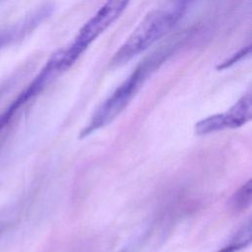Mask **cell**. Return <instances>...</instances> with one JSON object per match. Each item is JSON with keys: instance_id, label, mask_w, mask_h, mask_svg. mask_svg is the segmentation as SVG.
Wrapping results in <instances>:
<instances>
[{"instance_id": "obj_2", "label": "cell", "mask_w": 252, "mask_h": 252, "mask_svg": "<svg viewBox=\"0 0 252 252\" xmlns=\"http://www.w3.org/2000/svg\"><path fill=\"white\" fill-rule=\"evenodd\" d=\"M156 63H158V59H155L154 57L141 63L96 109L89 124L81 131L80 137H87L93 132L111 123L131 101L148 75L155 69Z\"/></svg>"}, {"instance_id": "obj_6", "label": "cell", "mask_w": 252, "mask_h": 252, "mask_svg": "<svg viewBox=\"0 0 252 252\" xmlns=\"http://www.w3.org/2000/svg\"><path fill=\"white\" fill-rule=\"evenodd\" d=\"M251 184V180H248L233 194L231 198V207L233 210L241 212L250 206L252 196Z\"/></svg>"}, {"instance_id": "obj_3", "label": "cell", "mask_w": 252, "mask_h": 252, "mask_svg": "<svg viewBox=\"0 0 252 252\" xmlns=\"http://www.w3.org/2000/svg\"><path fill=\"white\" fill-rule=\"evenodd\" d=\"M129 2L130 0H106L96 13L81 28L72 44L64 49L66 59L71 66L89 45L120 17Z\"/></svg>"}, {"instance_id": "obj_5", "label": "cell", "mask_w": 252, "mask_h": 252, "mask_svg": "<svg viewBox=\"0 0 252 252\" xmlns=\"http://www.w3.org/2000/svg\"><path fill=\"white\" fill-rule=\"evenodd\" d=\"M224 129L226 128H225L222 113L206 117L198 121L195 125V132L198 135H207V134L215 133Z\"/></svg>"}, {"instance_id": "obj_9", "label": "cell", "mask_w": 252, "mask_h": 252, "mask_svg": "<svg viewBox=\"0 0 252 252\" xmlns=\"http://www.w3.org/2000/svg\"><path fill=\"white\" fill-rule=\"evenodd\" d=\"M234 251H235L234 248H233L231 245H228V246H226V247H224V248L219 250L218 252H234Z\"/></svg>"}, {"instance_id": "obj_4", "label": "cell", "mask_w": 252, "mask_h": 252, "mask_svg": "<svg viewBox=\"0 0 252 252\" xmlns=\"http://www.w3.org/2000/svg\"><path fill=\"white\" fill-rule=\"evenodd\" d=\"M252 116V99L251 94L248 93L244 94L234 105L230 107L225 113L223 118L226 128L235 129L251 119Z\"/></svg>"}, {"instance_id": "obj_8", "label": "cell", "mask_w": 252, "mask_h": 252, "mask_svg": "<svg viewBox=\"0 0 252 252\" xmlns=\"http://www.w3.org/2000/svg\"><path fill=\"white\" fill-rule=\"evenodd\" d=\"M249 51H250V46H247V47H245L244 49H242L240 52H238L237 54H234L229 60H227V61H225V62H223L221 65H220L218 68L219 69H222V68H225V67H227V66H229V65H231V64H233V63H235L236 61H238L241 57H243L245 54H247V53H249Z\"/></svg>"}, {"instance_id": "obj_1", "label": "cell", "mask_w": 252, "mask_h": 252, "mask_svg": "<svg viewBox=\"0 0 252 252\" xmlns=\"http://www.w3.org/2000/svg\"><path fill=\"white\" fill-rule=\"evenodd\" d=\"M177 17L176 12L168 10L159 9L149 12L113 54L109 61L110 66H122L151 47L173 27Z\"/></svg>"}, {"instance_id": "obj_7", "label": "cell", "mask_w": 252, "mask_h": 252, "mask_svg": "<svg viewBox=\"0 0 252 252\" xmlns=\"http://www.w3.org/2000/svg\"><path fill=\"white\" fill-rule=\"evenodd\" d=\"M30 28V25L28 22H25L24 24L14 27L10 30H3L0 31V48L1 46L5 45L7 42L11 41L13 38L19 37L21 34L26 32Z\"/></svg>"}]
</instances>
